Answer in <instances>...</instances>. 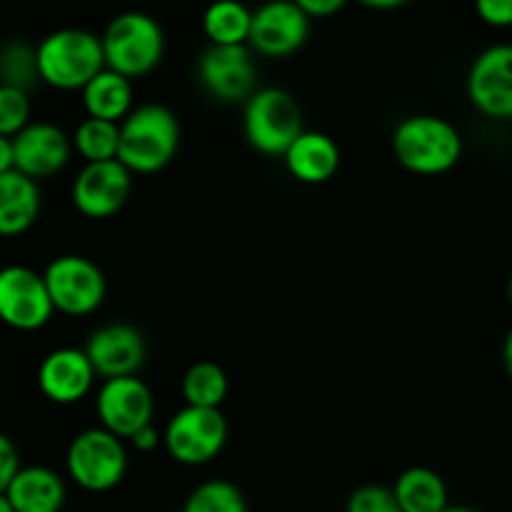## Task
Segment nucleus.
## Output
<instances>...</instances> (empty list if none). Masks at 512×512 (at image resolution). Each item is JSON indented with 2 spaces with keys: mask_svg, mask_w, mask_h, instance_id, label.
I'll return each mask as SVG.
<instances>
[{
  "mask_svg": "<svg viewBox=\"0 0 512 512\" xmlns=\"http://www.w3.org/2000/svg\"><path fill=\"white\" fill-rule=\"evenodd\" d=\"M35 55L40 80L58 90H83L105 70L103 43L83 28H60L45 35Z\"/></svg>",
  "mask_w": 512,
  "mask_h": 512,
  "instance_id": "nucleus-2",
  "label": "nucleus"
},
{
  "mask_svg": "<svg viewBox=\"0 0 512 512\" xmlns=\"http://www.w3.org/2000/svg\"><path fill=\"white\" fill-rule=\"evenodd\" d=\"M100 43L105 68L130 80L150 73L163 60L165 35L153 15L133 10L110 20Z\"/></svg>",
  "mask_w": 512,
  "mask_h": 512,
  "instance_id": "nucleus-4",
  "label": "nucleus"
},
{
  "mask_svg": "<svg viewBox=\"0 0 512 512\" xmlns=\"http://www.w3.org/2000/svg\"><path fill=\"white\" fill-rule=\"evenodd\" d=\"M70 480L88 493H108L118 488L128 470V450L118 435L105 428L83 430L65 453Z\"/></svg>",
  "mask_w": 512,
  "mask_h": 512,
  "instance_id": "nucleus-5",
  "label": "nucleus"
},
{
  "mask_svg": "<svg viewBox=\"0 0 512 512\" xmlns=\"http://www.w3.org/2000/svg\"><path fill=\"white\" fill-rule=\"evenodd\" d=\"M245 140L263 155H285L305 133L303 113L290 93L280 88L255 90L243 113Z\"/></svg>",
  "mask_w": 512,
  "mask_h": 512,
  "instance_id": "nucleus-6",
  "label": "nucleus"
},
{
  "mask_svg": "<svg viewBox=\"0 0 512 512\" xmlns=\"http://www.w3.org/2000/svg\"><path fill=\"white\" fill-rule=\"evenodd\" d=\"M95 368L85 350L58 348L43 358L38 368V388L50 403L73 405L90 393L95 383Z\"/></svg>",
  "mask_w": 512,
  "mask_h": 512,
  "instance_id": "nucleus-16",
  "label": "nucleus"
},
{
  "mask_svg": "<svg viewBox=\"0 0 512 512\" xmlns=\"http://www.w3.org/2000/svg\"><path fill=\"white\" fill-rule=\"evenodd\" d=\"M198 75L205 90L225 103L250 100L255 95L258 68L245 45H210L198 63Z\"/></svg>",
  "mask_w": 512,
  "mask_h": 512,
  "instance_id": "nucleus-11",
  "label": "nucleus"
},
{
  "mask_svg": "<svg viewBox=\"0 0 512 512\" xmlns=\"http://www.w3.org/2000/svg\"><path fill=\"white\" fill-rule=\"evenodd\" d=\"M83 105L88 118L123 123L133 113V85L128 78L105 68L83 88Z\"/></svg>",
  "mask_w": 512,
  "mask_h": 512,
  "instance_id": "nucleus-21",
  "label": "nucleus"
},
{
  "mask_svg": "<svg viewBox=\"0 0 512 512\" xmlns=\"http://www.w3.org/2000/svg\"><path fill=\"white\" fill-rule=\"evenodd\" d=\"M225 395H228V375L218 363L200 360V363L190 365L188 373L183 375L185 405L220 410Z\"/></svg>",
  "mask_w": 512,
  "mask_h": 512,
  "instance_id": "nucleus-24",
  "label": "nucleus"
},
{
  "mask_svg": "<svg viewBox=\"0 0 512 512\" xmlns=\"http://www.w3.org/2000/svg\"><path fill=\"white\" fill-rule=\"evenodd\" d=\"M203 30L213 45H245L253 30V13L238 0H220L205 10Z\"/></svg>",
  "mask_w": 512,
  "mask_h": 512,
  "instance_id": "nucleus-23",
  "label": "nucleus"
},
{
  "mask_svg": "<svg viewBox=\"0 0 512 512\" xmlns=\"http://www.w3.org/2000/svg\"><path fill=\"white\" fill-rule=\"evenodd\" d=\"M183 512H248V503L238 485L228 480H208L188 495Z\"/></svg>",
  "mask_w": 512,
  "mask_h": 512,
  "instance_id": "nucleus-26",
  "label": "nucleus"
},
{
  "mask_svg": "<svg viewBox=\"0 0 512 512\" xmlns=\"http://www.w3.org/2000/svg\"><path fill=\"white\" fill-rule=\"evenodd\" d=\"M395 500L403 512H443L448 510V485L435 470L410 468L395 480Z\"/></svg>",
  "mask_w": 512,
  "mask_h": 512,
  "instance_id": "nucleus-22",
  "label": "nucleus"
},
{
  "mask_svg": "<svg viewBox=\"0 0 512 512\" xmlns=\"http://www.w3.org/2000/svg\"><path fill=\"white\" fill-rule=\"evenodd\" d=\"M0 512H15L13 505H10L8 495H5V493H0Z\"/></svg>",
  "mask_w": 512,
  "mask_h": 512,
  "instance_id": "nucleus-37",
  "label": "nucleus"
},
{
  "mask_svg": "<svg viewBox=\"0 0 512 512\" xmlns=\"http://www.w3.org/2000/svg\"><path fill=\"white\" fill-rule=\"evenodd\" d=\"M308 18H328L343 8V0H298Z\"/></svg>",
  "mask_w": 512,
  "mask_h": 512,
  "instance_id": "nucleus-32",
  "label": "nucleus"
},
{
  "mask_svg": "<svg viewBox=\"0 0 512 512\" xmlns=\"http://www.w3.org/2000/svg\"><path fill=\"white\" fill-rule=\"evenodd\" d=\"M443 512H478V510H473V508H448Z\"/></svg>",
  "mask_w": 512,
  "mask_h": 512,
  "instance_id": "nucleus-38",
  "label": "nucleus"
},
{
  "mask_svg": "<svg viewBox=\"0 0 512 512\" xmlns=\"http://www.w3.org/2000/svg\"><path fill=\"white\" fill-rule=\"evenodd\" d=\"M160 440H163V435L155 430V425H148V428H143L140 433H135L133 438H130V443H133V448L140 450V453H150V450L158 448Z\"/></svg>",
  "mask_w": 512,
  "mask_h": 512,
  "instance_id": "nucleus-33",
  "label": "nucleus"
},
{
  "mask_svg": "<svg viewBox=\"0 0 512 512\" xmlns=\"http://www.w3.org/2000/svg\"><path fill=\"white\" fill-rule=\"evenodd\" d=\"M475 10L493 28H510L512 25V0H480Z\"/></svg>",
  "mask_w": 512,
  "mask_h": 512,
  "instance_id": "nucleus-31",
  "label": "nucleus"
},
{
  "mask_svg": "<svg viewBox=\"0 0 512 512\" xmlns=\"http://www.w3.org/2000/svg\"><path fill=\"white\" fill-rule=\"evenodd\" d=\"M73 145L85 163H108L118 160L120 148V123H108V120L85 118L75 128Z\"/></svg>",
  "mask_w": 512,
  "mask_h": 512,
  "instance_id": "nucleus-25",
  "label": "nucleus"
},
{
  "mask_svg": "<svg viewBox=\"0 0 512 512\" xmlns=\"http://www.w3.org/2000/svg\"><path fill=\"white\" fill-rule=\"evenodd\" d=\"M55 305L50 300L43 273L25 265H5L0 268V320L8 328L40 330L53 318Z\"/></svg>",
  "mask_w": 512,
  "mask_h": 512,
  "instance_id": "nucleus-9",
  "label": "nucleus"
},
{
  "mask_svg": "<svg viewBox=\"0 0 512 512\" xmlns=\"http://www.w3.org/2000/svg\"><path fill=\"white\" fill-rule=\"evenodd\" d=\"M95 413L100 418V428L118 435L120 440H130L135 433L153 425L155 400L138 375L113 378L100 385Z\"/></svg>",
  "mask_w": 512,
  "mask_h": 512,
  "instance_id": "nucleus-10",
  "label": "nucleus"
},
{
  "mask_svg": "<svg viewBox=\"0 0 512 512\" xmlns=\"http://www.w3.org/2000/svg\"><path fill=\"white\" fill-rule=\"evenodd\" d=\"M15 170V153H13V138L0 135V175Z\"/></svg>",
  "mask_w": 512,
  "mask_h": 512,
  "instance_id": "nucleus-34",
  "label": "nucleus"
},
{
  "mask_svg": "<svg viewBox=\"0 0 512 512\" xmlns=\"http://www.w3.org/2000/svg\"><path fill=\"white\" fill-rule=\"evenodd\" d=\"M130 188H133V173L120 160L85 163L73 183V205L85 218H110L123 208Z\"/></svg>",
  "mask_w": 512,
  "mask_h": 512,
  "instance_id": "nucleus-12",
  "label": "nucleus"
},
{
  "mask_svg": "<svg viewBox=\"0 0 512 512\" xmlns=\"http://www.w3.org/2000/svg\"><path fill=\"white\" fill-rule=\"evenodd\" d=\"M395 158L418 175H440L455 168L463 155V138L450 120L438 115H410L393 133Z\"/></svg>",
  "mask_w": 512,
  "mask_h": 512,
  "instance_id": "nucleus-3",
  "label": "nucleus"
},
{
  "mask_svg": "<svg viewBox=\"0 0 512 512\" xmlns=\"http://www.w3.org/2000/svg\"><path fill=\"white\" fill-rule=\"evenodd\" d=\"M180 145V123L170 108L145 103L120 123L118 160L130 173H158L175 158Z\"/></svg>",
  "mask_w": 512,
  "mask_h": 512,
  "instance_id": "nucleus-1",
  "label": "nucleus"
},
{
  "mask_svg": "<svg viewBox=\"0 0 512 512\" xmlns=\"http://www.w3.org/2000/svg\"><path fill=\"white\" fill-rule=\"evenodd\" d=\"M310 18L298 3L275 0L260 5L253 13V30L248 43L268 58H283L295 53L308 40Z\"/></svg>",
  "mask_w": 512,
  "mask_h": 512,
  "instance_id": "nucleus-14",
  "label": "nucleus"
},
{
  "mask_svg": "<svg viewBox=\"0 0 512 512\" xmlns=\"http://www.w3.org/2000/svg\"><path fill=\"white\" fill-rule=\"evenodd\" d=\"M508 300H510V305H512V275H510V283H508Z\"/></svg>",
  "mask_w": 512,
  "mask_h": 512,
  "instance_id": "nucleus-39",
  "label": "nucleus"
},
{
  "mask_svg": "<svg viewBox=\"0 0 512 512\" xmlns=\"http://www.w3.org/2000/svg\"><path fill=\"white\" fill-rule=\"evenodd\" d=\"M503 360H505V370H508V375L512 378V328H510L508 338H505V345H503Z\"/></svg>",
  "mask_w": 512,
  "mask_h": 512,
  "instance_id": "nucleus-35",
  "label": "nucleus"
},
{
  "mask_svg": "<svg viewBox=\"0 0 512 512\" xmlns=\"http://www.w3.org/2000/svg\"><path fill=\"white\" fill-rule=\"evenodd\" d=\"M38 55L23 43H8L0 50V85L28 90L38 80Z\"/></svg>",
  "mask_w": 512,
  "mask_h": 512,
  "instance_id": "nucleus-27",
  "label": "nucleus"
},
{
  "mask_svg": "<svg viewBox=\"0 0 512 512\" xmlns=\"http://www.w3.org/2000/svg\"><path fill=\"white\" fill-rule=\"evenodd\" d=\"M18 470H20L18 448H15L13 440H10L8 435L0 433V493L8 490V485L13 483Z\"/></svg>",
  "mask_w": 512,
  "mask_h": 512,
  "instance_id": "nucleus-30",
  "label": "nucleus"
},
{
  "mask_svg": "<svg viewBox=\"0 0 512 512\" xmlns=\"http://www.w3.org/2000/svg\"><path fill=\"white\" fill-rule=\"evenodd\" d=\"M468 95L480 113L512 118V45H493L470 65Z\"/></svg>",
  "mask_w": 512,
  "mask_h": 512,
  "instance_id": "nucleus-13",
  "label": "nucleus"
},
{
  "mask_svg": "<svg viewBox=\"0 0 512 512\" xmlns=\"http://www.w3.org/2000/svg\"><path fill=\"white\" fill-rule=\"evenodd\" d=\"M50 300L65 315H90L105 300V275L83 255H58L43 270Z\"/></svg>",
  "mask_w": 512,
  "mask_h": 512,
  "instance_id": "nucleus-8",
  "label": "nucleus"
},
{
  "mask_svg": "<svg viewBox=\"0 0 512 512\" xmlns=\"http://www.w3.org/2000/svg\"><path fill=\"white\" fill-rule=\"evenodd\" d=\"M288 173L308 185L325 183L340 168V148L330 135L305 130L283 155Z\"/></svg>",
  "mask_w": 512,
  "mask_h": 512,
  "instance_id": "nucleus-18",
  "label": "nucleus"
},
{
  "mask_svg": "<svg viewBox=\"0 0 512 512\" xmlns=\"http://www.w3.org/2000/svg\"><path fill=\"white\" fill-rule=\"evenodd\" d=\"M345 512H403L395 493L383 485H363L348 498Z\"/></svg>",
  "mask_w": 512,
  "mask_h": 512,
  "instance_id": "nucleus-29",
  "label": "nucleus"
},
{
  "mask_svg": "<svg viewBox=\"0 0 512 512\" xmlns=\"http://www.w3.org/2000/svg\"><path fill=\"white\" fill-rule=\"evenodd\" d=\"M40 188L33 178L10 170L0 175V235H20L38 220Z\"/></svg>",
  "mask_w": 512,
  "mask_h": 512,
  "instance_id": "nucleus-20",
  "label": "nucleus"
},
{
  "mask_svg": "<svg viewBox=\"0 0 512 512\" xmlns=\"http://www.w3.org/2000/svg\"><path fill=\"white\" fill-rule=\"evenodd\" d=\"M73 140L53 123H30L13 138L15 170L28 178H48L70 160Z\"/></svg>",
  "mask_w": 512,
  "mask_h": 512,
  "instance_id": "nucleus-17",
  "label": "nucleus"
},
{
  "mask_svg": "<svg viewBox=\"0 0 512 512\" xmlns=\"http://www.w3.org/2000/svg\"><path fill=\"white\" fill-rule=\"evenodd\" d=\"M5 495L15 512H60L65 505V483L55 470L30 465L18 470Z\"/></svg>",
  "mask_w": 512,
  "mask_h": 512,
  "instance_id": "nucleus-19",
  "label": "nucleus"
},
{
  "mask_svg": "<svg viewBox=\"0 0 512 512\" xmlns=\"http://www.w3.org/2000/svg\"><path fill=\"white\" fill-rule=\"evenodd\" d=\"M228 443V420L220 410L185 405L168 420L163 445L180 465H205L218 458Z\"/></svg>",
  "mask_w": 512,
  "mask_h": 512,
  "instance_id": "nucleus-7",
  "label": "nucleus"
},
{
  "mask_svg": "<svg viewBox=\"0 0 512 512\" xmlns=\"http://www.w3.org/2000/svg\"><path fill=\"white\" fill-rule=\"evenodd\" d=\"M85 355L105 380L130 378L145 363V340L140 330L128 323L103 325L88 338Z\"/></svg>",
  "mask_w": 512,
  "mask_h": 512,
  "instance_id": "nucleus-15",
  "label": "nucleus"
},
{
  "mask_svg": "<svg viewBox=\"0 0 512 512\" xmlns=\"http://www.w3.org/2000/svg\"><path fill=\"white\" fill-rule=\"evenodd\" d=\"M368 8H375V10H393V8H400V0H368Z\"/></svg>",
  "mask_w": 512,
  "mask_h": 512,
  "instance_id": "nucleus-36",
  "label": "nucleus"
},
{
  "mask_svg": "<svg viewBox=\"0 0 512 512\" xmlns=\"http://www.w3.org/2000/svg\"><path fill=\"white\" fill-rule=\"evenodd\" d=\"M30 125V98L28 90L0 85V135L15 138Z\"/></svg>",
  "mask_w": 512,
  "mask_h": 512,
  "instance_id": "nucleus-28",
  "label": "nucleus"
}]
</instances>
